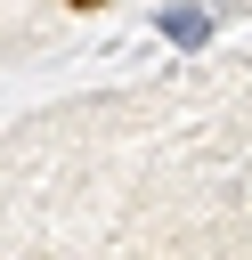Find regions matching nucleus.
Segmentation results:
<instances>
[{"label":"nucleus","instance_id":"f257e3e1","mask_svg":"<svg viewBox=\"0 0 252 260\" xmlns=\"http://www.w3.org/2000/svg\"><path fill=\"white\" fill-rule=\"evenodd\" d=\"M65 8H73V16H98V8H106V0H65Z\"/></svg>","mask_w":252,"mask_h":260}]
</instances>
